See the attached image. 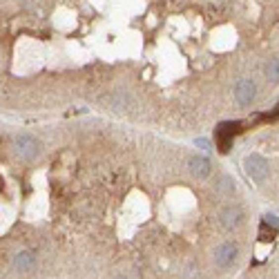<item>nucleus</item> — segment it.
<instances>
[{
    "label": "nucleus",
    "instance_id": "obj_1",
    "mask_svg": "<svg viewBox=\"0 0 279 279\" xmlns=\"http://www.w3.org/2000/svg\"><path fill=\"white\" fill-rule=\"evenodd\" d=\"M11 148H14V154L20 159V161H27V163L36 161L42 152V143L34 134H27V132L16 134L14 141H11Z\"/></svg>",
    "mask_w": 279,
    "mask_h": 279
},
{
    "label": "nucleus",
    "instance_id": "obj_2",
    "mask_svg": "<svg viewBox=\"0 0 279 279\" xmlns=\"http://www.w3.org/2000/svg\"><path fill=\"white\" fill-rule=\"evenodd\" d=\"M243 170L255 183H264L270 177V165L261 154H248L243 159Z\"/></svg>",
    "mask_w": 279,
    "mask_h": 279
},
{
    "label": "nucleus",
    "instance_id": "obj_3",
    "mask_svg": "<svg viewBox=\"0 0 279 279\" xmlns=\"http://www.w3.org/2000/svg\"><path fill=\"white\" fill-rule=\"evenodd\" d=\"M237 257H239V248L235 246V243H230V241L219 243V246L214 248V252H212L214 266H217V268H221V270L230 268V266L237 261Z\"/></svg>",
    "mask_w": 279,
    "mask_h": 279
},
{
    "label": "nucleus",
    "instance_id": "obj_4",
    "mask_svg": "<svg viewBox=\"0 0 279 279\" xmlns=\"http://www.w3.org/2000/svg\"><path fill=\"white\" fill-rule=\"evenodd\" d=\"M255 96H257V85H255V80H250V79H239L237 85H235V101H237V105L248 107L252 101H255Z\"/></svg>",
    "mask_w": 279,
    "mask_h": 279
},
{
    "label": "nucleus",
    "instance_id": "obj_5",
    "mask_svg": "<svg viewBox=\"0 0 279 279\" xmlns=\"http://www.w3.org/2000/svg\"><path fill=\"white\" fill-rule=\"evenodd\" d=\"M219 221H221V226L226 230H235L241 226L243 221V210L239 208V205H226V208L219 212Z\"/></svg>",
    "mask_w": 279,
    "mask_h": 279
},
{
    "label": "nucleus",
    "instance_id": "obj_6",
    "mask_svg": "<svg viewBox=\"0 0 279 279\" xmlns=\"http://www.w3.org/2000/svg\"><path fill=\"white\" fill-rule=\"evenodd\" d=\"M241 125V123H221V125L217 127V148L219 152H228L230 145H233V134L237 132V127Z\"/></svg>",
    "mask_w": 279,
    "mask_h": 279
},
{
    "label": "nucleus",
    "instance_id": "obj_7",
    "mask_svg": "<svg viewBox=\"0 0 279 279\" xmlns=\"http://www.w3.org/2000/svg\"><path fill=\"white\" fill-rule=\"evenodd\" d=\"M11 264H14L16 273H32V270L36 268V264H38L36 252L34 250H18L14 255V259H11Z\"/></svg>",
    "mask_w": 279,
    "mask_h": 279
},
{
    "label": "nucleus",
    "instance_id": "obj_8",
    "mask_svg": "<svg viewBox=\"0 0 279 279\" xmlns=\"http://www.w3.org/2000/svg\"><path fill=\"white\" fill-rule=\"evenodd\" d=\"M188 167H190L192 177H197V179H208L210 172H212V165H210V161L205 157H201V154L192 157L190 161H188Z\"/></svg>",
    "mask_w": 279,
    "mask_h": 279
},
{
    "label": "nucleus",
    "instance_id": "obj_9",
    "mask_svg": "<svg viewBox=\"0 0 279 279\" xmlns=\"http://www.w3.org/2000/svg\"><path fill=\"white\" fill-rule=\"evenodd\" d=\"M127 103H130L127 92H114V94H110V98H105V105L112 112H117V114H123L127 110Z\"/></svg>",
    "mask_w": 279,
    "mask_h": 279
},
{
    "label": "nucleus",
    "instance_id": "obj_10",
    "mask_svg": "<svg viewBox=\"0 0 279 279\" xmlns=\"http://www.w3.org/2000/svg\"><path fill=\"white\" fill-rule=\"evenodd\" d=\"M264 74H266V79H268V80L279 83V58H270V61L266 63Z\"/></svg>",
    "mask_w": 279,
    "mask_h": 279
},
{
    "label": "nucleus",
    "instance_id": "obj_11",
    "mask_svg": "<svg viewBox=\"0 0 279 279\" xmlns=\"http://www.w3.org/2000/svg\"><path fill=\"white\" fill-rule=\"evenodd\" d=\"M217 190L221 192V195H226V197H233L235 190H237V186H235V179L233 177H221V183L217 186Z\"/></svg>",
    "mask_w": 279,
    "mask_h": 279
},
{
    "label": "nucleus",
    "instance_id": "obj_12",
    "mask_svg": "<svg viewBox=\"0 0 279 279\" xmlns=\"http://www.w3.org/2000/svg\"><path fill=\"white\" fill-rule=\"evenodd\" d=\"M264 223H268V226H273L275 230H279V219L275 217V214H266V217H264Z\"/></svg>",
    "mask_w": 279,
    "mask_h": 279
},
{
    "label": "nucleus",
    "instance_id": "obj_13",
    "mask_svg": "<svg viewBox=\"0 0 279 279\" xmlns=\"http://www.w3.org/2000/svg\"><path fill=\"white\" fill-rule=\"evenodd\" d=\"M195 143H197V148L205 150V152H208V150H210V143H208V141H205V139H197Z\"/></svg>",
    "mask_w": 279,
    "mask_h": 279
},
{
    "label": "nucleus",
    "instance_id": "obj_14",
    "mask_svg": "<svg viewBox=\"0 0 279 279\" xmlns=\"http://www.w3.org/2000/svg\"><path fill=\"white\" fill-rule=\"evenodd\" d=\"M114 279H130V277H125V275H119V277H114Z\"/></svg>",
    "mask_w": 279,
    "mask_h": 279
}]
</instances>
